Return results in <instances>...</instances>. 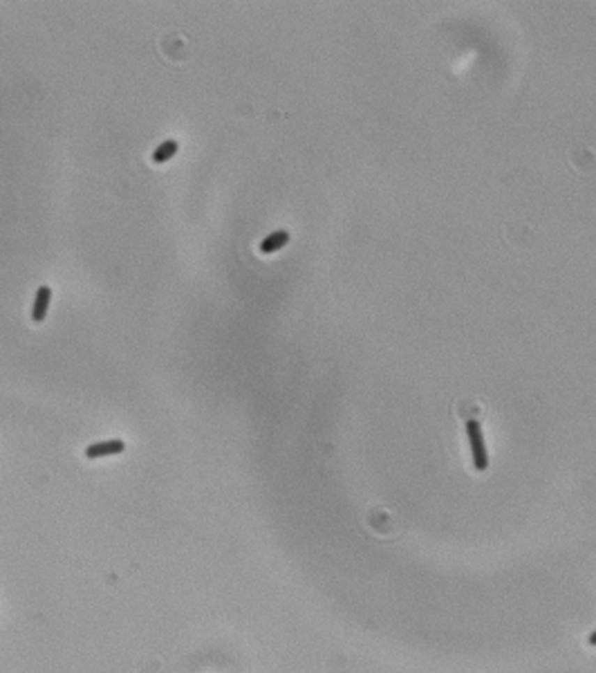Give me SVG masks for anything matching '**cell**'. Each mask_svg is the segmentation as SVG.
Here are the masks:
<instances>
[{
    "instance_id": "5",
    "label": "cell",
    "mask_w": 596,
    "mask_h": 673,
    "mask_svg": "<svg viewBox=\"0 0 596 673\" xmlns=\"http://www.w3.org/2000/svg\"><path fill=\"white\" fill-rule=\"evenodd\" d=\"M177 149H180V146H177V142H175V139H166V142H162L160 146H157V149L153 151V162L164 164V162L173 160V158H175V153H177Z\"/></svg>"
},
{
    "instance_id": "2",
    "label": "cell",
    "mask_w": 596,
    "mask_h": 673,
    "mask_svg": "<svg viewBox=\"0 0 596 673\" xmlns=\"http://www.w3.org/2000/svg\"><path fill=\"white\" fill-rule=\"evenodd\" d=\"M49 301H52V287L49 285H40L36 289L34 305H31V321H34V324H40V321L47 317Z\"/></svg>"
},
{
    "instance_id": "4",
    "label": "cell",
    "mask_w": 596,
    "mask_h": 673,
    "mask_svg": "<svg viewBox=\"0 0 596 673\" xmlns=\"http://www.w3.org/2000/svg\"><path fill=\"white\" fill-rule=\"evenodd\" d=\"M289 243V234L287 232H274V234H269L263 243H260V252L263 254H274L278 250H282Z\"/></svg>"
},
{
    "instance_id": "6",
    "label": "cell",
    "mask_w": 596,
    "mask_h": 673,
    "mask_svg": "<svg viewBox=\"0 0 596 673\" xmlns=\"http://www.w3.org/2000/svg\"><path fill=\"white\" fill-rule=\"evenodd\" d=\"M588 644L596 646V630H592V633H590V637H588Z\"/></svg>"
},
{
    "instance_id": "1",
    "label": "cell",
    "mask_w": 596,
    "mask_h": 673,
    "mask_svg": "<svg viewBox=\"0 0 596 673\" xmlns=\"http://www.w3.org/2000/svg\"><path fill=\"white\" fill-rule=\"evenodd\" d=\"M466 427V438H468V447H471V460H473V467L477 471H487L489 467V453H487V444L482 436V427L475 418H468L464 422Z\"/></svg>"
},
{
    "instance_id": "3",
    "label": "cell",
    "mask_w": 596,
    "mask_h": 673,
    "mask_svg": "<svg viewBox=\"0 0 596 673\" xmlns=\"http://www.w3.org/2000/svg\"><path fill=\"white\" fill-rule=\"evenodd\" d=\"M125 449L123 440H103V442H94L86 449V458H106V455H117Z\"/></svg>"
}]
</instances>
